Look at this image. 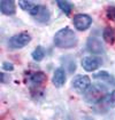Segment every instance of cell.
I'll return each instance as SVG.
<instances>
[{"mask_svg": "<svg viewBox=\"0 0 115 120\" xmlns=\"http://www.w3.org/2000/svg\"><path fill=\"white\" fill-rule=\"evenodd\" d=\"M93 78H94V79H99V80H103V81H105V82L111 83V85L115 86V78L112 74L108 73L107 71H100V72H98V73L94 74Z\"/></svg>", "mask_w": 115, "mask_h": 120, "instance_id": "cell-14", "label": "cell"}, {"mask_svg": "<svg viewBox=\"0 0 115 120\" xmlns=\"http://www.w3.org/2000/svg\"><path fill=\"white\" fill-rule=\"evenodd\" d=\"M86 47L93 54H104L105 53V47L103 45V42L97 37L89 38L87 39V42H86Z\"/></svg>", "mask_w": 115, "mask_h": 120, "instance_id": "cell-7", "label": "cell"}, {"mask_svg": "<svg viewBox=\"0 0 115 120\" xmlns=\"http://www.w3.org/2000/svg\"><path fill=\"white\" fill-rule=\"evenodd\" d=\"M45 57V50H44V48L43 47L38 46L37 48H35V50L32 52V58L35 60V61H41L43 58Z\"/></svg>", "mask_w": 115, "mask_h": 120, "instance_id": "cell-17", "label": "cell"}, {"mask_svg": "<svg viewBox=\"0 0 115 120\" xmlns=\"http://www.w3.org/2000/svg\"><path fill=\"white\" fill-rule=\"evenodd\" d=\"M71 85L74 87V89L77 93H85L90 86H91V80L87 75H83V74H77L76 77H74Z\"/></svg>", "mask_w": 115, "mask_h": 120, "instance_id": "cell-4", "label": "cell"}, {"mask_svg": "<svg viewBox=\"0 0 115 120\" xmlns=\"http://www.w3.org/2000/svg\"><path fill=\"white\" fill-rule=\"evenodd\" d=\"M49 16H51V13L46 6H41L39 5V10L38 13L33 16L36 21H38L39 23H47L49 21Z\"/></svg>", "mask_w": 115, "mask_h": 120, "instance_id": "cell-11", "label": "cell"}, {"mask_svg": "<svg viewBox=\"0 0 115 120\" xmlns=\"http://www.w3.org/2000/svg\"><path fill=\"white\" fill-rule=\"evenodd\" d=\"M31 40V36L28 32H22L19 34H15L8 40V46L13 49H20L28 45Z\"/></svg>", "mask_w": 115, "mask_h": 120, "instance_id": "cell-3", "label": "cell"}, {"mask_svg": "<svg viewBox=\"0 0 115 120\" xmlns=\"http://www.w3.org/2000/svg\"><path fill=\"white\" fill-rule=\"evenodd\" d=\"M103 38L107 44H114L115 42V30L111 26H107L103 31Z\"/></svg>", "mask_w": 115, "mask_h": 120, "instance_id": "cell-15", "label": "cell"}, {"mask_svg": "<svg viewBox=\"0 0 115 120\" xmlns=\"http://www.w3.org/2000/svg\"><path fill=\"white\" fill-rule=\"evenodd\" d=\"M73 23L78 31H85L92 24V19L87 14H77L74 16Z\"/></svg>", "mask_w": 115, "mask_h": 120, "instance_id": "cell-6", "label": "cell"}, {"mask_svg": "<svg viewBox=\"0 0 115 120\" xmlns=\"http://www.w3.org/2000/svg\"><path fill=\"white\" fill-rule=\"evenodd\" d=\"M107 94V88L104 85L96 83L90 86V88L84 93V100L90 104H98Z\"/></svg>", "mask_w": 115, "mask_h": 120, "instance_id": "cell-2", "label": "cell"}, {"mask_svg": "<svg viewBox=\"0 0 115 120\" xmlns=\"http://www.w3.org/2000/svg\"><path fill=\"white\" fill-rule=\"evenodd\" d=\"M46 74L44 73V72H35V73L30 74V77H29V82L31 83L32 86H35V87H39L40 85H43V83L45 82V80H46Z\"/></svg>", "mask_w": 115, "mask_h": 120, "instance_id": "cell-13", "label": "cell"}, {"mask_svg": "<svg viewBox=\"0 0 115 120\" xmlns=\"http://www.w3.org/2000/svg\"><path fill=\"white\" fill-rule=\"evenodd\" d=\"M58 6H59V8L62 10L66 15H70V13H71V10H73V4L70 2V1H67V0H65V1H62V0H59L57 1Z\"/></svg>", "mask_w": 115, "mask_h": 120, "instance_id": "cell-16", "label": "cell"}, {"mask_svg": "<svg viewBox=\"0 0 115 120\" xmlns=\"http://www.w3.org/2000/svg\"><path fill=\"white\" fill-rule=\"evenodd\" d=\"M24 120H36V119H30V118H29V119H24Z\"/></svg>", "mask_w": 115, "mask_h": 120, "instance_id": "cell-20", "label": "cell"}, {"mask_svg": "<svg viewBox=\"0 0 115 120\" xmlns=\"http://www.w3.org/2000/svg\"><path fill=\"white\" fill-rule=\"evenodd\" d=\"M106 16L115 22V6H108L106 9Z\"/></svg>", "mask_w": 115, "mask_h": 120, "instance_id": "cell-18", "label": "cell"}, {"mask_svg": "<svg viewBox=\"0 0 115 120\" xmlns=\"http://www.w3.org/2000/svg\"><path fill=\"white\" fill-rule=\"evenodd\" d=\"M2 69H4V71H13L14 65L12 64V63H9V62H5L2 64Z\"/></svg>", "mask_w": 115, "mask_h": 120, "instance_id": "cell-19", "label": "cell"}, {"mask_svg": "<svg viewBox=\"0 0 115 120\" xmlns=\"http://www.w3.org/2000/svg\"><path fill=\"white\" fill-rule=\"evenodd\" d=\"M113 108H115V90L107 93L105 97L98 104H96V110L99 112H105Z\"/></svg>", "mask_w": 115, "mask_h": 120, "instance_id": "cell-5", "label": "cell"}, {"mask_svg": "<svg viewBox=\"0 0 115 120\" xmlns=\"http://www.w3.org/2000/svg\"><path fill=\"white\" fill-rule=\"evenodd\" d=\"M19 5L22 9L28 11L32 16H35L39 10V5L35 4L33 1H19Z\"/></svg>", "mask_w": 115, "mask_h": 120, "instance_id": "cell-12", "label": "cell"}, {"mask_svg": "<svg viewBox=\"0 0 115 120\" xmlns=\"http://www.w3.org/2000/svg\"><path fill=\"white\" fill-rule=\"evenodd\" d=\"M0 10L2 14L5 15H14L16 13V7H15V2L13 0H2L0 2Z\"/></svg>", "mask_w": 115, "mask_h": 120, "instance_id": "cell-9", "label": "cell"}, {"mask_svg": "<svg viewBox=\"0 0 115 120\" xmlns=\"http://www.w3.org/2000/svg\"><path fill=\"white\" fill-rule=\"evenodd\" d=\"M52 82H53V85L55 87H62L65 85V82H66V72H65V69L58 68L57 70L54 71Z\"/></svg>", "mask_w": 115, "mask_h": 120, "instance_id": "cell-10", "label": "cell"}, {"mask_svg": "<svg viewBox=\"0 0 115 120\" xmlns=\"http://www.w3.org/2000/svg\"><path fill=\"white\" fill-rule=\"evenodd\" d=\"M101 64V61L97 57H93V56H86L82 60V66L85 71H89V72H92L97 70Z\"/></svg>", "mask_w": 115, "mask_h": 120, "instance_id": "cell-8", "label": "cell"}, {"mask_svg": "<svg viewBox=\"0 0 115 120\" xmlns=\"http://www.w3.org/2000/svg\"><path fill=\"white\" fill-rule=\"evenodd\" d=\"M78 42V38L76 33L69 28L59 30L54 36V45L62 49H69L76 47Z\"/></svg>", "mask_w": 115, "mask_h": 120, "instance_id": "cell-1", "label": "cell"}]
</instances>
